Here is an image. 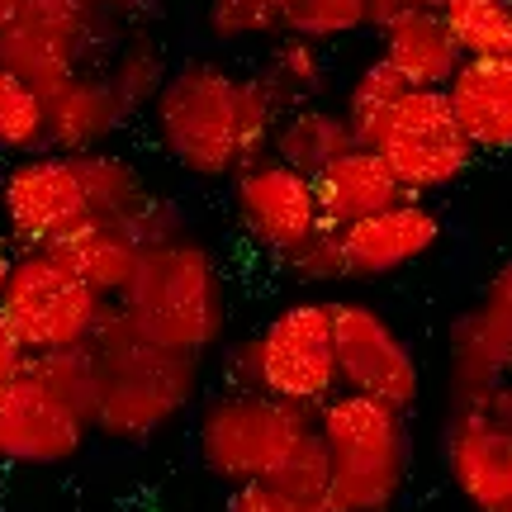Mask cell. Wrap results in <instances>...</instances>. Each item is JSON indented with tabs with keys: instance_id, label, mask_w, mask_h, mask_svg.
<instances>
[{
	"instance_id": "obj_1",
	"label": "cell",
	"mask_w": 512,
	"mask_h": 512,
	"mask_svg": "<svg viewBox=\"0 0 512 512\" xmlns=\"http://www.w3.org/2000/svg\"><path fill=\"white\" fill-rule=\"evenodd\" d=\"M280 105L256 72H233L219 57H181L152 100L147 124L171 162L200 181H233L271 157Z\"/></svg>"
},
{
	"instance_id": "obj_2",
	"label": "cell",
	"mask_w": 512,
	"mask_h": 512,
	"mask_svg": "<svg viewBox=\"0 0 512 512\" xmlns=\"http://www.w3.org/2000/svg\"><path fill=\"white\" fill-rule=\"evenodd\" d=\"M147 342L181 356H209L228 332V290L214 247L200 238H166L143 247L128 290L114 299Z\"/></svg>"
},
{
	"instance_id": "obj_3",
	"label": "cell",
	"mask_w": 512,
	"mask_h": 512,
	"mask_svg": "<svg viewBox=\"0 0 512 512\" xmlns=\"http://www.w3.org/2000/svg\"><path fill=\"white\" fill-rule=\"evenodd\" d=\"M95 361H100V403H95V432L110 441H147L166 422H176L195 403L204 384L200 356H181L124 318L119 304H110L100 332L91 337Z\"/></svg>"
},
{
	"instance_id": "obj_4",
	"label": "cell",
	"mask_w": 512,
	"mask_h": 512,
	"mask_svg": "<svg viewBox=\"0 0 512 512\" xmlns=\"http://www.w3.org/2000/svg\"><path fill=\"white\" fill-rule=\"evenodd\" d=\"M313 427L332 456V512H394L408 484V413L337 389Z\"/></svg>"
},
{
	"instance_id": "obj_5",
	"label": "cell",
	"mask_w": 512,
	"mask_h": 512,
	"mask_svg": "<svg viewBox=\"0 0 512 512\" xmlns=\"http://www.w3.org/2000/svg\"><path fill=\"white\" fill-rule=\"evenodd\" d=\"M309 432H313L309 408H294V403L275 399V394L214 389L200 403L195 451H200V465L209 475L223 479L228 489H242V484L271 479Z\"/></svg>"
},
{
	"instance_id": "obj_6",
	"label": "cell",
	"mask_w": 512,
	"mask_h": 512,
	"mask_svg": "<svg viewBox=\"0 0 512 512\" xmlns=\"http://www.w3.org/2000/svg\"><path fill=\"white\" fill-rule=\"evenodd\" d=\"M114 299L95 294L57 252H15V275L0 304V318L10 323L29 356L86 347Z\"/></svg>"
},
{
	"instance_id": "obj_7",
	"label": "cell",
	"mask_w": 512,
	"mask_h": 512,
	"mask_svg": "<svg viewBox=\"0 0 512 512\" xmlns=\"http://www.w3.org/2000/svg\"><path fill=\"white\" fill-rule=\"evenodd\" d=\"M256 337V366H261V394L318 413L342 389L337 380V342H332V299L304 294L275 309Z\"/></svg>"
},
{
	"instance_id": "obj_8",
	"label": "cell",
	"mask_w": 512,
	"mask_h": 512,
	"mask_svg": "<svg viewBox=\"0 0 512 512\" xmlns=\"http://www.w3.org/2000/svg\"><path fill=\"white\" fill-rule=\"evenodd\" d=\"M370 147L380 152L394 181L403 185V195H413V200L451 190L479 162L470 138L460 133L446 91H418V86L394 105V114L384 119Z\"/></svg>"
},
{
	"instance_id": "obj_9",
	"label": "cell",
	"mask_w": 512,
	"mask_h": 512,
	"mask_svg": "<svg viewBox=\"0 0 512 512\" xmlns=\"http://www.w3.org/2000/svg\"><path fill=\"white\" fill-rule=\"evenodd\" d=\"M0 219L15 252H48L72 228L91 219V190L81 157L72 152H34L15 157L0 176Z\"/></svg>"
},
{
	"instance_id": "obj_10",
	"label": "cell",
	"mask_w": 512,
	"mask_h": 512,
	"mask_svg": "<svg viewBox=\"0 0 512 512\" xmlns=\"http://www.w3.org/2000/svg\"><path fill=\"white\" fill-rule=\"evenodd\" d=\"M332 342H337V380L347 394L380 399L399 413L422 399L418 351L375 304L332 299Z\"/></svg>"
},
{
	"instance_id": "obj_11",
	"label": "cell",
	"mask_w": 512,
	"mask_h": 512,
	"mask_svg": "<svg viewBox=\"0 0 512 512\" xmlns=\"http://www.w3.org/2000/svg\"><path fill=\"white\" fill-rule=\"evenodd\" d=\"M228 195H233V219L247 233V242L271 261H285L299 242L323 228L313 176L285 166L280 157H261L247 171H238L228 181Z\"/></svg>"
},
{
	"instance_id": "obj_12",
	"label": "cell",
	"mask_w": 512,
	"mask_h": 512,
	"mask_svg": "<svg viewBox=\"0 0 512 512\" xmlns=\"http://www.w3.org/2000/svg\"><path fill=\"white\" fill-rule=\"evenodd\" d=\"M91 432V422L29 366L10 384H0V460L5 465H29V470L67 465L81 456Z\"/></svg>"
},
{
	"instance_id": "obj_13",
	"label": "cell",
	"mask_w": 512,
	"mask_h": 512,
	"mask_svg": "<svg viewBox=\"0 0 512 512\" xmlns=\"http://www.w3.org/2000/svg\"><path fill=\"white\" fill-rule=\"evenodd\" d=\"M441 470L470 512H512V432L475 413H446Z\"/></svg>"
},
{
	"instance_id": "obj_14",
	"label": "cell",
	"mask_w": 512,
	"mask_h": 512,
	"mask_svg": "<svg viewBox=\"0 0 512 512\" xmlns=\"http://www.w3.org/2000/svg\"><path fill=\"white\" fill-rule=\"evenodd\" d=\"M441 242V214L427 200H399L351 223L342 233V256H347V280H384L408 266H418L437 252Z\"/></svg>"
},
{
	"instance_id": "obj_15",
	"label": "cell",
	"mask_w": 512,
	"mask_h": 512,
	"mask_svg": "<svg viewBox=\"0 0 512 512\" xmlns=\"http://www.w3.org/2000/svg\"><path fill=\"white\" fill-rule=\"evenodd\" d=\"M446 100L479 157L512 152V57H465Z\"/></svg>"
},
{
	"instance_id": "obj_16",
	"label": "cell",
	"mask_w": 512,
	"mask_h": 512,
	"mask_svg": "<svg viewBox=\"0 0 512 512\" xmlns=\"http://www.w3.org/2000/svg\"><path fill=\"white\" fill-rule=\"evenodd\" d=\"M313 195H318V214L328 228L347 233L351 223L380 214L389 204L408 200L403 185L394 181V171L384 166V157L375 147H351L342 162H332L328 171L313 176Z\"/></svg>"
},
{
	"instance_id": "obj_17",
	"label": "cell",
	"mask_w": 512,
	"mask_h": 512,
	"mask_svg": "<svg viewBox=\"0 0 512 512\" xmlns=\"http://www.w3.org/2000/svg\"><path fill=\"white\" fill-rule=\"evenodd\" d=\"M128 119L133 114L124 110L105 72H81L48 100V152H100Z\"/></svg>"
},
{
	"instance_id": "obj_18",
	"label": "cell",
	"mask_w": 512,
	"mask_h": 512,
	"mask_svg": "<svg viewBox=\"0 0 512 512\" xmlns=\"http://www.w3.org/2000/svg\"><path fill=\"white\" fill-rule=\"evenodd\" d=\"M375 38H380L384 62L418 91H446L451 76L460 72V62H465L456 34L446 29V19L437 10H408Z\"/></svg>"
},
{
	"instance_id": "obj_19",
	"label": "cell",
	"mask_w": 512,
	"mask_h": 512,
	"mask_svg": "<svg viewBox=\"0 0 512 512\" xmlns=\"http://www.w3.org/2000/svg\"><path fill=\"white\" fill-rule=\"evenodd\" d=\"M351 147H361V143H356L342 105L313 100V105H294V110L280 114L271 157H280L285 166L304 171V176H318V171H328L332 162H342Z\"/></svg>"
},
{
	"instance_id": "obj_20",
	"label": "cell",
	"mask_w": 512,
	"mask_h": 512,
	"mask_svg": "<svg viewBox=\"0 0 512 512\" xmlns=\"http://www.w3.org/2000/svg\"><path fill=\"white\" fill-rule=\"evenodd\" d=\"M57 252L67 266H72L95 294H105V299H119L128 290V280L138 271V238L128 233L124 223H110V219H86L81 228H72L67 238L48 247Z\"/></svg>"
},
{
	"instance_id": "obj_21",
	"label": "cell",
	"mask_w": 512,
	"mask_h": 512,
	"mask_svg": "<svg viewBox=\"0 0 512 512\" xmlns=\"http://www.w3.org/2000/svg\"><path fill=\"white\" fill-rule=\"evenodd\" d=\"M0 67L15 72L24 86H34L43 100H53L62 86H72L81 72H91L86 57L76 53L67 38L48 34V29H38L29 19H19V24H10L0 34Z\"/></svg>"
},
{
	"instance_id": "obj_22",
	"label": "cell",
	"mask_w": 512,
	"mask_h": 512,
	"mask_svg": "<svg viewBox=\"0 0 512 512\" xmlns=\"http://www.w3.org/2000/svg\"><path fill=\"white\" fill-rule=\"evenodd\" d=\"M256 76L266 81V91L275 95L280 110H294V105H313L323 100L332 86V62H328V48L313 43V38H299V34H275L261 53V67Z\"/></svg>"
},
{
	"instance_id": "obj_23",
	"label": "cell",
	"mask_w": 512,
	"mask_h": 512,
	"mask_svg": "<svg viewBox=\"0 0 512 512\" xmlns=\"http://www.w3.org/2000/svg\"><path fill=\"white\" fill-rule=\"evenodd\" d=\"M100 72H105V81L114 86V95L124 100V110L138 119V114H147L152 100L162 95V81L171 67H166V57H162V43L147 34V29H124Z\"/></svg>"
},
{
	"instance_id": "obj_24",
	"label": "cell",
	"mask_w": 512,
	"mask_h": 512,
	"mask_svg": "<svg viewBox=\"0 0 512 512\" xmlns=\"http://www.w3.org/2000/svg\"><path fill=\"white\" fill-rule=\"evenodd\" d=\"M408 91H413V86H408L380 53L370 57V62H361L356 76L347 81V91H342V114H347L356 143L361 147L375 143V133L384 128V119L394 114V105H399Z\"/></svg>"
},
{
	"instance_id": "obj_25",
	"label": "cell",
	"mask_w": 512,
	"mask_h": 512,
	"mask_svg": "<svg viewBox=\"0 0 512 512\" xmlns=\"http://www.w3.org/2000/svg\"><path fill=\"white\" fill-rule=\"evenodd\" d=\"M48 147V100L0 67V152L34 157Z\"/></svg>"
},
{
	"instance_id": "obj_26",
	"label": "cell",
	"mask_w": 512,
	"mask_h": 512,
	"mask_svg": "<svg viewBox=\"0 0 512 512\" xmlns=\"http://www.w3.org/2000/svg\"><path fill=\"white\" fill-rule=\"evenodd\" d=\"M441 19L465 57H512V0H451Z\"/></svg>"
},
{
	"instance_id": "obj_27",
	"label": "cell",
	"mask_w": 512,
	"mask_h": 512,
	"mask_svg": "<svg viewBox=\"0 0 512 512\" xmlns=\"http://www.w3.org/2000/svg\"><path fill=\"white\" fill-rule=\"evenodd\" d=\"M299 0H204V29L219 43H271Z\"/></svg>"
},
{
	"instance_id": "obj_28",
	"label": "cell",
	"mask_w": 512,
	"mask_h": 512,
	"mask_svg": "<svg viewBox=\"0 0 512 512\" xmlns=\"http://www.w3.org/2000/svg\"><path fill=\"white\" fill-rule=\"evenodd\" d=\"M29 370L38 380H48L72 403L81 418L95 427V403H100V361H95V347H72V351H48V356H29Z\"/></svg>"
},
{
	"instance_id": "obj_29",
	"label": "cell",
	"mask_w": 512,
	"mask_h": 512,
	"mask_svg": "<svg viewBox=\"0 0 512 512\" xmlns=\"http://www.w3.org/2000/svg\"><path fill=\"white\" fill-rule=\"evenodd\" d=\"M370 29V0H299L285 19V34L313 38V43H342V38Z\"/></svg>"
},
{
	"instance_id": "obj_30",
	"label": "cell",
	"mask_w": 512,
	"mask_h": 512,
	"mask_svg": "<svg viewBox=\"0 0 512 512\" xmlns=\"http://www.w3.org/2000/svg\"><path fill=\"white\" fill-rule=\"evenodd\" d=\"M285 271L299 280V285H309V290H323V285H337V280H347V256H342V228H318L313 238H304L294 247L285 261H280Z\"/></svg>"
},
{
	"instance_id": "obj_31",
	"label": "cell",
	"mask_w": 512,
	"mask_h": 512,
	"mask_svg": "<svg viewBox=\"0 0 512 512\" xmlns=\"http://www.w3.org/2000/svg\"><path fill=\"white\" fill-rule=\"evenodd\" d=\"M271 479L280 484V489H290V494L328 508V498H332V456H328V446H323V437H318V427L294 446V456L285 460Z\"/></svg>"
},
{
	"instance_id": "obj_32",
	"label": "cell",
	"mask_w": 512,
	"mask_h": 512,
	"mask_svg": "<svg viewBox=\"0 0 512 512\" xmlns=\"http://www.w3.org/2000/svg\"><path fill=\"white\" fill-rule=\"evenodd\" d=\"M470 313H475V323H479V332H484L489 351L498 356L503 375H512V290L494 275Z\"/></svg>"
},
{
	"instance_id": "obj_33",
	"label": "cell",
	"mask_w": 512,
	"mask_h": 512,
	"mask_svg": "<svg viewBox=\"0 0 512 512\" xmlns=\"http://www.w3.org/2000/svg\"><path fill=\"white\" fill-rule=\"evenodd\" d=\"M228 512H332L323 503H309V498L280 489L275 479H261V484H242V489H228Z\"/></svg>"
},
{
	"instance_id": "obj_34",
	"label": "cell",
	"mask_w": 512,
	"mask_h": 512,
	"mask_svg": "<svg viewBox=\"0 0 512 512\" xmlns=\"http://www.w3.org/2000/svg\"><path fill=\"white\" fill-rule=\"evenodd\" d=\"M219 389L233 394H261V366H256V337H238L219 347Z\"/></svg>"
},
{
	"instance_id": "obj_35",
	"label": "cell",
	"mask_w": 512,
	"mask_h": 512,
	"mask_svg": "<svg viewBox=\"0 0 512 512\" xmlns=\"http://www.w3.org/2000/svg\"><path fill=\"white\" fill-rule=\"evenodd\" d=\"M446 413H475L484 422H498V427H508L512 432V375H503L498 384H489L484 394L465 403H446Z\"/></svg>"
},
{
	"instance_id": "obj_36",
	"label": "cell",
	"mask_w": 512,
	"mask_h": 512,
	"mask_svg": "<svg viewBox=\"0 0 512 512\" xmlns=\"http://www.w3.org/2000/svg\"><path fill=\"white\" fill-rule=\"evenodd\" d=\"M24 366H29V351H24V342L10 332V323L0 318V384H10L15 375H24Z\"/></svg>"
},
{
	"instance_id": "obj_37",
	"label": "cell",
	"mask_w": 512,
	"mask_h": 512,
	"mask_svg": "<svg viewBox=\"0 0 512 512\" xmlns=\"http://www.w3.org/2000/svg\"><path fill=\"white\" fill-rule=\"evenodd\" d=\"M408 10H413L408 0H370V29H375V34H384V29H389L394 19H403Z\"/></svg>"
},
{
	"instance_id": "obj_38",
	"label": "cell",
	"mask_w": 512,
	"mask_h": 512,
	"mask_svg": "<svg viewBox=\"0 0 512 512\" xmlns=\"http://www.w3.org/2000/svg\"><path fill=\"white\" fill-rule=\"evenodd\" d=\"M10 275H15V247L0 242V304H5V290H10Z\"/></svg>"
},
{
	"instance_id": "obj_39",
	"label": "cell",
	"mask_w": 512,
	"mask_h": 512,
	"mask_svg": "<svg viewBox=\"0 0 512 512\" xmlns=\"http://www.w3.org/2000/svg\"><path fill=\"white\" fill-rule=\"evenodd\" d=\"M95 5H100V10H110V15H138V10H147V5H152V0H95Z\"/></svg>"
},
{
	"instance_id": "obj_40",
	"label": "cell",
	"mask_w": 512,
	"mask_h": 512,
	"mask_svg": "<svg viewBox=\"0 0 512 512\" xmlns=\"http://www.w3.org/2000/svg\"><path fill=\"white\" fill-rule=\"evenodd\" d=\"M24 5H29V0H0V34H5L10 24L24 19Z\"/></svg>"
},
{
	"instance_id": "obj_41",
	"label": "cell",
	"mask_w": 512,
	"mask_h": 512,
	"mask_svg": "<svg viewBox=\"0 0 512 512\" xmlns=\"http://www.w3.org/2000/svg\"><path fill=\"white\" fill-rule=\"evenodd\" d=\"M408 5H413V10H446V5H451V0H408Z\"/></svg>"
}]
</instances>
